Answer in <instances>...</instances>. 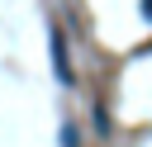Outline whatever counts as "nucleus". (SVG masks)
Returning a JSON list of instances; mask_svg holds the SVG:
<instances>
[{
  "label": "nucleus",
  "instance_id": "nucleus-1",
  "mask_svg": "<svg viewBox=\"0 0 152 147\" xmlns=\"http://www.w3.org/2000/svg\"><path fill=\"white\" fill-rule=\"evenodd\" d=\"M52 66H57V81L71 85V62H66V38H62V28H52Z\"/></svg>",
  "mask_w": 152,
  "mask_h": 147
},
{
  "label": "nucleus",
  "instance_id": "nucleus-2",
  "mask_svg": "<svg viewBox=\"0 0 152 147\" xmlns=\"http://www.w3.org/2000/svg\"><path fill=\"white\" fill-rule=\"evenodd\" d=\"M142 14H147V19H152V0H142Z\"/></svg>",
  "mask_w": 152,
  "mask_h": 147
}]
</instances>
